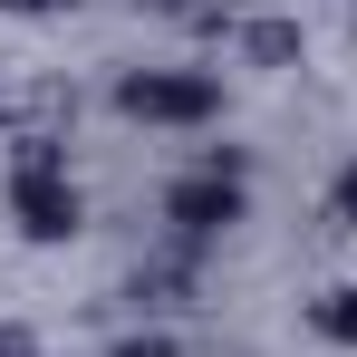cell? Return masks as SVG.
<instances>
[{
	"label": "cell",
	"instance_id": "1",
	"mask_svg": "<svg viewBox=\"0 0 357 357\" xmlns=\"http://www.w3.org/2000/svg\"><path fill=\"white\" fill-rule=\"evenodd\" d=\"M116 107L145 116V126H213L222 116V77L213 68H126Z\"/></svg>",
	"mask_w": 357,
	"mask_h": 357
},
{
	"label": "cell",
	"instance_id": "2",
	"mask_svg": "<svg viewBox=\"0 0 357 357\" xmlns=\"http://www.w3.org/2000/svg\"><path fill=\"white\" fill-rule=\"evenodd\" d=\"M241 213H251V193H241V155H232V145H213V155H203V165H193V174L165 193V222H174L183 241L232 232Z\"/></svg>",
	"mask_w": 357,
	"mask_h": 357
},
{
	"label": "cell",
	"instance_id": "3",
	"mask_svg": "<svg viewBox=\"0 0 357 357\" xmlns=\"http://www.w3.org/2000/svg\"><path fill=\"white\" fill-rule=\"evenodd\" d=\"M10 222L29 241H77L87 232V203H77L68 165H20V174H10Z\"/></svg>",
	"mask_w": 357,
	"mask_h": 357
},
{
	"label": "cell",
	"instance_id": "4",
	"mask_svg": "<svg viewBox=\"0 0 357 357\" xmlns=\"http://www.w3.org/2000/svg\"><path fill=\"white\" fill-rule=\"evenodd\" d=\"M309 328H319L328 348H357V280H348V290H328V299H309Z\"/></svg>",
	"mask_w": 357,
	"mask_h": 357
},
{
	"label": "cell",
	"instance_id": "5",
	"mask_svg": "<svg viewBox=\"0 0 357 357\" xmlns=\"http://www.w3.org/2000/svg\"><path fill=\"white\" fill-rule=\"evenodd\" d=\"M241 49H251L261 68H280V59H299V29H290V20H251V39H241Z\"/></svg>",
	"mask_w": 357,
	"mask_h": 357
},
{
	"label": "cell",
	"instance_id": "6",
	"mask_svg": "<svg viewBox=\"0 0 357 357\" xmlns=\"http://www.w3.org/2000/svg\"><path fill=\"white\" fill-rule=\"evenodd\" d=\"M107 357H183V348H174V338H165V328H135V338H116V348H107Z\"/></svg>",
	"mask_w": 357,
	"mask_h": 357
},
{
	"label": "cell",
	"instance_id": "7",
	"mask_svg": "<svg viewBox=\"0 0 357 357\" xmlns=\"http://www.w3.org/2000/svg\"><path fill=\"white\" fill-rule=\"evenodd\" d=\"M328 213H338V232H357V165L338 174V193H328Z\"/></svg>",
	"mask_w": 357,
	"mask_h": 357
},
{
	"label": "cell",
	"instance_id": "8",
	"mask_svg": "<svg viewBox=\"0 0 357 357\" xmlns=\"http://www.w3.org/2000/svg\"><path fill=\"white\" fill-rule=\"evenodd\" d=\"M0 10H10V20H59L68 0H0Z\"/></svg>",
	"mask_w": 357,
	"mask_h": 357
},
{
	"label": "cell",
	"instance_id": "9",
	"mask_svg": "<svg viewBox=\"0 0 357 357\" xmlns=\"http://www.w3.org/2000/svg\"><path fill=\"white\" fill-rule=\"evenodd\" d=\"M0 357H39V338L29 328H0Z\"/></svg>",
	"mask_w": 357,
	"mask_h": 357
}]
</instances>
